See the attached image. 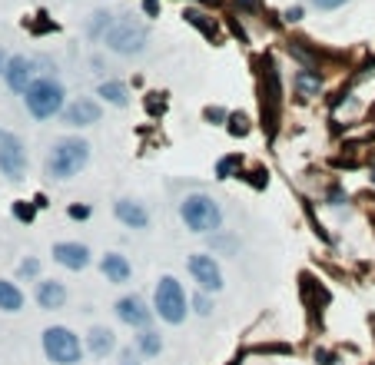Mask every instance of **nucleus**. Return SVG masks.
Listing matches in <instances>:
<instances>
[{"label": "nucleus", "mask_w": 375, "mask_h": 365, "mask_svg": "<svg viewBox=\"0 0 375 365\" xmlns=\"http://www.w3.org/2000/svg\"><path fill=\"white\" fill-rule=\"evenodd\" d=\"M90 163V143L80 136H60L47 153V176L67 182Z\"/></svg>", "instance_id": "obj_1"}, {"label": "nucleus", "mask_w": 375, "mask_h": 365, "mask_svg": "<svg viewBox=\"0 0 375 365\" xmlns=\"http://www.w3.org/2000/svg\"><path fill=\"white\" fill-rule=\"evenodd\" d=\"M24 106L34 120H53L67 110V87L57 77H37L24 93Z\"/></svg>", "instance_id": "obj_2"}, {"label": "nucleus", "mask_w": 375, "mask_h": 365, "mask_svg": "<svg viewBox=\"0 0 375 365\" xmlns=\"http://www.w3.org/2000/svg\"><path fill=\"white\" fill-rule=\"evenodd\" d=\"M180 220L196 236H216L222 226V206L212 200L210 192H190L180 200Z\"/></svg>", "instance_id": "obj_3"}, {"label": "nucleus", "mask_w": 375, "mask_h": 365, "mask_svg": "<svg viewBox=\"0 0 375 365\" xmlns=\"http://www.w3.org/2000/svg\"><path fill=\"white\" fill-rule=\"evenodd\" d=\"M103 43L116 57H140L146 50V43H150V30H146V24H140L133 17H116L110 24V30H106Z\"/></svg>", "instance_id": "obj_4"}, {"label": "nucleus", "mask_w": 375, "mask_h": 365, "mask_svg": "<svg viewBox=\"0 0 375 365\" xmlns=\"http://www.w3.org/2000/svg\"><path fill=\"white\" fill-rule=\"evenodd\" d=\"M153 312L166 326H183L186 322L190 299H186V289L176 276H160V282L153 289Z\"/></svg>", "instance_id": "obj_5"}, {"label": "nucleus", "mask_w": 375, "mask_h": 365, "mask_svg": "<svg viewBox=\"0 0 375 365\" xmlns=\"http://www.w3.org/2000/svg\"><path fill=\"white\" fill-rule=\"evenodd\" d=\"M40 346H43V356H47L53 365H80L83 362V352H87V346L80 342V336L67 326L43 329Z\"/></svg>", "instance_id": "obj_6"}, {"label": "nucleus", "mask_w": 375, "mask_h": 365, "mask_svg": "<svg viewBox=\"0 0 375 365\" xmlns=\"http://www.w3.org/2000/svg\"><path fill=\"white\" fill-rule=\"evenodd\" d=\"M0 173L7 176L10 182H20L27 176V146L17 133H4L0 140Z\"/></svg>", "instance_id": "obj_7"}, {"label": "nucleus", "mask_w": 375, "mask_h": 365, "mask_svg": "<svg viewBox=\"0 0 375 365\" xmlns=\"http://www.w3.org/2000/svg\"><path fill=\"white\" fill-rule=\"evenodd\" d=\"M186 269H190L192 282L202 289V292H220L226 282H222V269L220 262L212 259L210 252H192L190 259H186Z\"/></svg>", "instance_id": "obj_8"}, {"label": "nucleus", "mask_w": 375, "mask_h": 365, "mask_svg": "<svg viewBox=\"0 0 375 365\" xmlns=\"http://www.w3.org/2000/svg\"><path fill=\"white\" fill-rule=\"evenodd\" d=\"M113 312H116V319L123 322V326H130V329H150V322H153V309L146 306V299L143 296H136V292H130V296H120L116 299V306H113Z\"/></svg>", "instance_id": "obj_9"}, {"label": "nucleus", "mask_w": 375, "mask_h": 365, "mask_svg": "<svg viewBox=\"0 0 375 365\" xmlns=\"http://www.w3.org/2000/svg\"><path fill=\"white\" fill-rule=\"evenodd\" d=\"M4 83H7L14 93H27V87L37 80V60L34 57H24V53H14V57L7 60V67H4Z\"/></svg>", "instance_id": "obj_10"}, {"label": "nucleus", "mask_w": 375, "mask_h": 365, "mask_svg": "<svg viewBox=\"0 0 375 365\" xmlns=\"http://www.w3.org/2000/svg\"><path fill=\"white\" fill-rule=\"evenodd\" d=\"M50 256H53V262L57 266H63V269L70 272H83L90 269V262H93V252H90V246H83V242H53V250H50Z\"/></svg>", "instance_id": "obj_11"}, {"label": "nucleus", "mask_w": 375, "mask_h": 365, "mask_svg": "<svg viewBox=\"0 0 375 365\" xmlns=\"http://www.w3.org/2000/svg\"><path fill=\"white\" fill-rule=\"evenodd\" d=\"M113 216H116V222H123L126 230H136V232L150 230V210H146L140 200L120 196V200L113 202Z\"/></svg>", "instance_id": "obj_12"}, {"label": "nucleus", "mask_w": 375, "mask_h": 365, "mask_svg": "<svg viewBox=\"0 0 375 365\" xmlns=\"http://www.w3.org/2000/svg\"><path fill=\"white\" fill-rule=\"evenodd\" d=\"M100 103L96 100H90V96H77L73 103H67V110H63V123L67 126H77V130H83V126H93L100 123Z\"/></svg>", "instance_id": "obj_13"}, {"label": "nucleus", "mask_w": 375, "mask_h": 365, "mask_svg": "<svg viewBox=\"0 0 375 365\" xmlns=\"http://www.w3.org/2000/svg\"><path fill=\"white\" fill-rule=\"evenodd\" d=\"M34 299L43 312H57V309L67 306V286L57 282V279H37V289H34Z\"/></svg>", "instance_id": "obj_14"}, {"label": "nucleus", "mask_w": 375, "mask_h": 365, "mask_svg": "<svg viewBox=\"0 0 375 365\" xmlns=\"http://www.w3.org/2000/svg\"><path fill=\"white\" fill-rule=\"evenodd\" d=\"M100 272H103L106 282L126 286V282L133 279V262L126 259L123 252H106V256H100Z\"/></svg>", "instance_id": "obj_15"}, {"label": "nucleus", "mask_w": 375, "mask_h": 365, "mask_svg": "<svg viewBox=\"0 0 375 365\" xmlns=\"http://www.w3.org/2000/svg\"><path fill=\"white\" fill-rule=\"evenodd\" d=\"M83 346H87V352L93 359H106L110 352L116 349V336H113V329H106V326H93L87 332V339H83Z\"/></svg>", "instance_id": "obj_16"}, {"label": "nucleus", "mask_w": 375, "mask_h": 365, "mask_svg": "<svg viewBox=\"0 0 375 365\" xmlns=\"http://www.w3.org/2000/svg\"><path fill=\"white\" fill-rule=\"evenodd\" d=\"M24 302H27V296H24V289L17 286V282H10V279H0V312H20L24 309Z\"/></svg>", "instance_id": "obj_17"}, {"label": "nucleus", "mask_w": 375, "mask_h": 365, "mask_svg": "<svg viewBox=\"0 0 375 365\" xmlns=\"http://www.w3.org/2000/svg\"><path fill=\"white\" fill-rule=\"evenodd\" d=\"M96 96L110 106H120V110L130 103V90H126V83H120V80H103V83L96 87Z\"/></svg>", "instance_id": "obj_18"}, {"label": "nucleus", "mask_w": 375, "mask_h": 365, "mask_svg": "<svg viewBox=\"0 0 375 365\" xmlns=\"http://www.w3.org/2000/svg\"><path fill=\"white\" fill-rule=\"evenodd\" d=\"M136 352L143 359H156L163 352V339L156 329H140V336H136Z\"/></svg>", "instance_id": "obj_19"}, {"label": "nucleus", "mask_w": 375, "mask_h": 365, "mask_svg": "<svg viewBox=\"0 0 375 365\" xmlns=\"http://www.w3.org/2000/svg\"><path fill=\"white\" fill-rule=\"evenodd\" d=\"M116 17H110V14H106V10H96L93 14V20H90V27H87V34L93 40H103L106 37V30H110V24H113Z\"/></svg>", "instance_id": "obj_20"}, {"label": "nucleus", "mask_w": 375, "mask_h": 365, "mask_svg": "<svg viewBox=\"0 0 375 365\" xmlns=\"http://www.w3.org/2000/svg\"><path fill=\"white\" fill-rule=\"evenodd\" d=\"M190 306H192L196 316H212V309H216V306H212V299H210V292H202V289L190 299Z\"/></svg>", "instance_id": "obj_21"}, {"label": "nucleus", "mask_w": 375, "mask_h": 365, "mask_svg": "<svg viewBox=\"0 0 375 365\" xmlns=\"http://www.w3.org/2000/svg\"><path fill=\"white\" fill-rule=\"evenodd\" d=\"M17 276L20 279H37L40 276V259H24L17 266Z\"/></svg>", "instance_id": "obj_22"}, {"label": "nucleus", "mask_w": 375, "mask_h": 365, "mask_svg": "<svg viewBox=\"0 0 375 365\" xmlns=\"http://www.w3.org/2000/svg\"><path fill=\"white\" fill-rule=\"evenodd\" d=\"M232 166H240V156H226V160H220V166H216V176H220V180H230Z\"/></svg>", "instance_id": "obj_23"}, {"label": "nucleus", "mask_w": 375, "mask_h": 365, "mask_svg": "<svg viewBox=\"0 0 375 365\" xmlns=\"http://www.w3.org/2000/svg\"><path fill=\"white\" fill-rule=\"evenodd\" d=\"M140 352H136V349H120V365H143L140 362Z\"/></svg>", "instance_id": "obj_24"}, {"label": "nucleus", "mask_w": 375, "mask_h": 365, "mask_svg": "<svg viewBox=\"0 0 375 365\" xmlns=\"http://www.w3.org/2000/svg\"><path fill=\"white\" fill-rule=\"evenodd\" d=\"M34 206H37V202H34ZM34 206H30V202H17V206H14L17 220H20V222H30V220H34Z\"/></svg>", "instance_id": "obj_25"}, {"label": "nucleus", "mask_w": 375, "mask_h": 365, "mask_svg": "<svg viewBox=\"0 0 375 365\" xmlns=\"http://www.w3.org/2000/svg\"><path fill=\"white\" fill-rule=\"evenodd\" d=\"M206 120H210V123H220V120H230V113H226L222 106H210V110H206Z\"/></svg>", "instance_id": "obj_26"}, {"label": "nucleus", "mask_w": 375, "mask_h": 365, "mask_svg": "<svg viewBox=\"0 0 375 365\" xmlns=\"http://www.w3.org/2000/svg\"><path fill=\"white\" fill-rule=\"evenodd\" d=\"M319 10H339V7H346L349 0H312Z\"/></svg>", "instance_id": "obj_27"}, {"label": "nucleus", "mask_w": 375, "mask_h": 365, "mask_svg": "<svg viewBox=\"0 0 375 365\" xmlns=\"http://www.w3.org/2000/svg\"><path fill=\"white\" fill-rule=\"evenodd\" d=\"M230 133H236V136H242L246 133V116H230Z\"/></svg>", "instance_id": "obj_28"}, {"label": "nucleus", "mask_w": 375, "mask_h": 365, "mask_svg": "<svg viewBox=\"0 0 375 365\" xmlns=\"http://www.w3.org/2000/svg\"><path fill=\"white\" fill-rule=\"evenodd\" d=\"M70 220H90V206H70Z\"/></svg>", "instance_id": "obj_29"}, {"label": "nucleus", "mask_w": 375, "mask_h": 365, "mask_svg": "<svg viewBox=\"0 0 375 365\" xmlns=\"http://www.w3.org/2000/svg\"><path fill=\"white\" fill-rule=\"evenodd\" d=\"M299 87H302V90H316L319 77H306V73H299Z\"/></svg>", "instance_id": "obj_30"}, {"label": "nucleus", "mask_w": 375, "mask_h": 365, "mask_svg": "<svg viewBox=\"0 0 375 365\" xmlns=\"http://www.w3.org/2000/svg\"><path fill=\"white\" fill-rule=\"evenodd\" d=\"M143 10H146V17H156L160 14V0H143Z\"/></svg>", "instance_id": "obj_31"}, {"label": "nucleus", "mask_w": 375, "mask_h": 365, "mask_svg": "<svg viewBox=\"0 0 375 365\" xmlns=\"http://www.w3.org/2000/svg\"><path fill=\"white\" fill-rule=\"evenodd\" d=\"M286 20H292V24H296V20H302V7H289L286 10Z\"/></svg>", "instance_id": "obj_32"}, {"label": "nucleus", "mask_w": 375, "mask_h": 365, "mask_svg": "<svg viewBox=\"0 0 375 365\" xmlns=\"http://www.w3.org/2000/svg\"><path fill=\"white\" fill-rule=\"evenodd\" d=\"M7 60H10V57L4 53V50H0V73H4V67H7Z\"/></svg>", "instance_id": "obj_33"}, {"label": "nucleus", "mask_w": 375, "mask_h": 365, "mask_svg": "<svg viewBox=\"0 0 375 365\" xmlns=\"http://www.w3.org/2000/svg\"><path fill=\"white\" fill-rule=\"evenodd\" d=\"M4 133H7V130H0V140H4Z\"/></svg>", "instance_id": "obj_34"}]
</instances>
